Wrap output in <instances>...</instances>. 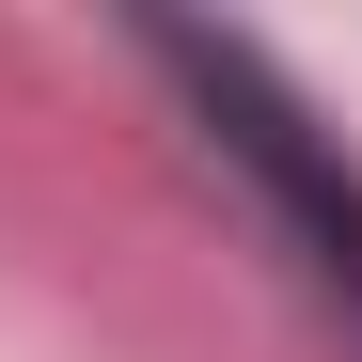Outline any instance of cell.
Returning a JSON list of instances; mask_svg holds the SVG:
<instances>
[{
  "label": "cell",
  "mask_w": 362,
  "mask_h": 362,
  "mask_svg": "<svg viewBox=\"0 0 362 362\" xmlns=\"http://www.w3.org/2000/svg\"><path fill=\"white\" fill-rule=\"evenodd\" d=\"M173 64H189V79H205V110H221V142H236V158H252V173H268V189L299 205V221H315V268H331V284L362 299V173H331L315 142H299V110L268 95V64H252V47H205V32H173Z\"/></svg>",
  "instance_id": "cell-1"
}]
</instances>
